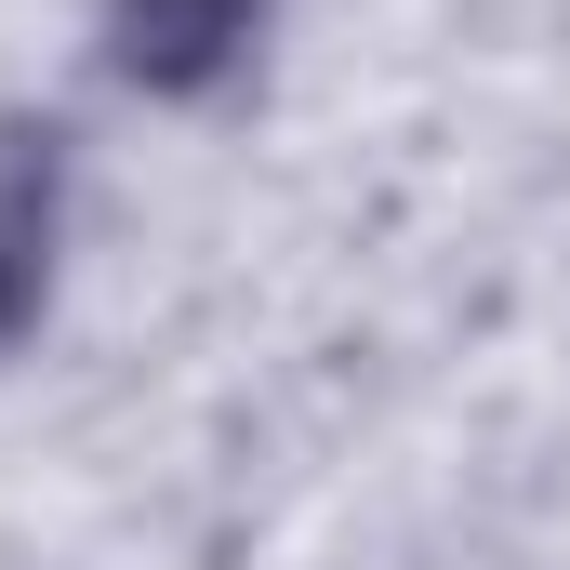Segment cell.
I'll return each mask as SVG.
<instances>
[{
    "mask_svg": "<svg viewBox=\"0 0 570 570\" xmlns=\"http://www.w3.org/2000/svg\"><path fill=\"white\" fill-rule=\"evenodd\" d=\"M67 213H80V146L40 107H0V358L53 318L67 279Z\"/></svg>",
    "mask_w": 570,
    "mask_h": 570,
    "instance_id": "obj_2",
    "label": "cell"
},
{
    "mask_svg": "<svg viewBox=\"0 0 570 570\" xmlns=\"http://www.w3.org/2000/svg\"><path fill=\"white\" fill-rule=\"evenodd\" d=\"M279 0H94V67L134 107H226L266 67Z\"/></svg>",
    "mask_w": 570,
    "mask_h": 570,
    "instance_id": "obj_1",
    "label": "cell"
}]
</instances>
